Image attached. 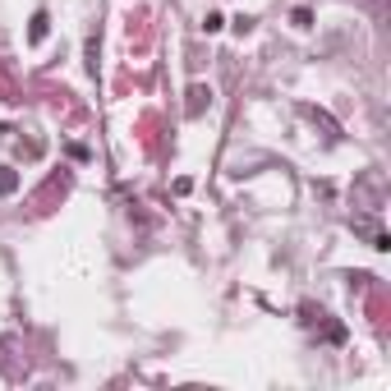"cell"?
<instances>
[{"label":"cell","instance_id":"obj_1","mask_svg":"<svg viewBox=\"0 0 391 391\" xmlns=\"http://www.w3.org/2000/svg\"><path fill=\"white\" fill-rule=\"evenodd\" d=\"M208 97H212V92L203 88V83H194V88H189V106H184V111H189V116H203V106H208Z\"/></svg>","mask_w":391,"mask_h":391},{"label":"cell","instance_id":"obj_2","mask_svg":"<svg viewBox=\"0 0 391 391\" xmlns=\"http://www.w3.org/2000/svg\"><path fill=\"white\" fill-rule=\"evenodd\" d=\"M42 37H46V10L33 14V28H28V42H42Z\"/></svg>","mask_w":391,"mask_h":391},{"label":"cell","instance_id":"obj_3","mask_svg":"<svg viewBox=\"0 0 391 391\" xmlns=\"http://www.w3.org/2000/svg\"><path fill=\"white\" fill-rule=\"evenodd\" d=\"M14 189H19V175L10 166H0V194H14Z\"/></svg>","mask_w":391,"mask_h":391}]
</instances>
